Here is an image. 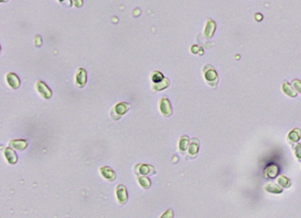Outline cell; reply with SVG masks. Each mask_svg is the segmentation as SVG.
<instances>
[{"label":"cell","instance_id":"1","mask_svg":"<svg viewBox=\"0 0 301 218\" xmlns=\"http://www.w3.org/2000/svg\"><path fill=\"white\" fill-rule=\"evenodd\" d=\"M37 89L41 95L46 99H49L52 96L51 90L42 82H39L37 83Z\"/></svg>","mask_w":301,"mask_h":218},{"label":"cell","instance_id":"2","mask_svg":"<svg viewBox=\"0 0 301 218\" xmlns=\"http://www.w3.org/2000/svg\"><path fill=\"white\" fill-rule=\"evenodd\" d=\"M7 82L9 85L14 88H18L20 85V80L18 77L13 73H10L7 75Z\"/></svg>","mask_w":301,"mask_h":218},{"label":"cell","instance_id":"3","mask_svg":"<svg viewBox=\"0 0 301 218\" xmlns=\"http://www.w3.org/2000/svg\"><path fill=\"white\" fill-rule=\"evenodd\" d=\"M87 82V73L86 71L81 68L79 69L78 74L77 75V82L81 86H83Z\"/></svg>","mask_w":301,"mask_h":218},{"label":"cell","instance_id":"4","mask_svg":"<svg viewBox=\"0 0 301 218\" xmlns=\"http://www.w3.org/2000/svg\"><path fill=\"white\" fill-rule=\"evenodd\" d=\"M117 195L119 200L122 201H125L127 199V190L124 186L119 185L117 188Z\"/></svg>","mask_w":301,"mask_h":218},{"label":"cell","instance_id":"5","mask_svg":"<svg viewBox=\"0 0 301 218\" xmlns=\"http://www.w3.org/2000/svg\"><path fill=\"white\" fill-rule=\"evenodd\" d=\"M5 156L8 159L9 163L11 164H14L16 161V156L15 152L10 148H6L5 150Z\"/></svg>","mask_w":301,"mask_h":218},{"label":"cell","instance_id":"6","mask_svg":"<svg viewBox=\"0 0 301 218\" xmlns=\"http://www.w3.org/2000/svg\"><path fill=\"white\" fill-rule=\"evenodd\" d=\"M265 189L268 191V192H272V193H280L282 192V189L279 187L277 185L272 184H269L266 186Z\"/></svg>","mask_w":301,"mask_h":218},{"label":"cell","instance_id":"7","mask_svg":"<svg viewBox=\"0 0 301 218\" xmlns=\"http://www.w3.org/2000/svg\"><path fill=\"white\" fill-rule=\"evenodd\" d=\"M12 143H14V144H12V146H13L14 148H16V150H18V146H19V150H23L26 146V143L25 141H22V140L13 141Z\"/></svg>","mask_w":301,"mask_h":218},{"label":"cell","instance_id":"8","mask_svg":"<svg viewBox=\"0 0 301 218\" xmlns=\"http://www.w3.org/2000/svg\"><path fill=\"white\" fill-rule=\"evenodd\" d=\"M189 143V139L187 137H183L179 143V148L181 150L185 151L187 150Z\"/></svg>","mask_w":301,"mask_h":218},{"label":"cell","instance_id":"9","mask_svg":"<svg viewBox=\"0 0 301 218\" xmlns=\"http://www.w3.org/2000/svg\"><path fill=\"white\" fill-rule=\"evenodd\" d=\"M150 166L148 165H142V167L140 168V173L144 175H147L149 174V173L152 172V170H154V167H151V168H149Z\"/></svg>","mask_w":301,"mask_h":218},{"label":"cell","instance_id":"10","mask_svg":"<svg viewBox=\"0 0 301 218\" xmlns=\"http://www.w3.org/2000/svg\"><path fill=\"white\" fill-rule=\"evenodd\" d=\"M139 182H140L141 185L144 188H149V187L151 185V181H150V180L148 178H147V177H142V178H139Z\"/></svg>","mask_w":301,"mask_h":218},{"label":"cell","instance_id":"11","mask_svg":"<svg viewBox=\"0 0 301 218\" xmlns=\"http://www.w3.org/2000/svg\"><path fill=\"white\" fill-rule=\"evenodd\" d=\"M168 103V102H163V103H162V106H161V110H162V112L166 114V115H168L171 113V107L170 106L167 107V104Z\"/></svg>","mask_w":301,"mask_h":218},{"label":"cell","instance_id":"12","mask_svg":"<svg viewBox=\"0 0 301 218\" xmlns=\"http://www.w3.org/2000/svg\"><path fill=\"white\" fill-rule=\"evenodd\" d=\"M127 106H125L124 103L119 104L116 107V111H117V113H118L119 114H124L127 111Z\"/></svg>","mask_w":301,"mask_h":218},{"label":"cell","instance_id":"13","mask_svg":"<svg viewBox=\"0 0 301 218\" xmlns=\"http://www.w3.org/2000/svg\"><path fill=\"white\" fill-rule=\"evenodd\" d=\"M198 147H199L198 144H195V143H192L189 147V153L191 154H197L198 151Z\"/></svg>","mask_w":301,"mask_h":218},{"label":"cell","instance_id":"14","mask_svg":"<svg viewBox=\"0 0 301 218\" xmlns=\"http://www.w3.org/2000/svg\"><path fill=\"white\" fill-rule=\"evenodd\" d=\"M289 180L288 178H287L285 177H284V176H281L280 177V178L278 179V181H283V182H281L280 183V184H281V185L282 186H284V187H289L290 185L288 184V182H287V181H288Z\"/></svg>","mask_w":301,"mask_h":218},{"label":"cell","instance_id":"15","mask_svg":"<svg viewBox=\"0 0 301 218\" xmlns=\"http://www.w3.org/2000/svg\"><path fill=\"white\" fill-rule=\"evenodd\" d=\"M172 217H173L172 212H171V211H169L168 212L167 211L161 218H172Z\"/></svg>","mask_w":301,"mask_h":218}]
</instances>
